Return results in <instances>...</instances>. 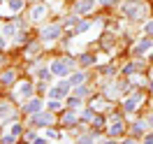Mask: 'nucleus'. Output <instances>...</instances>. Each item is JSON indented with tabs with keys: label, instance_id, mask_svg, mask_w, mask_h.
<instances>
[{
	"label": "nucleus",
	"instance_id": "f03ea898",
	"mask_svg": "<svg viewBox=\"0 0 153 144\" xmlns=\"http://www.w3.org/2000/svg\"><path fill=\"white\" fill-rule=\"evenodd\" d=\"M58 35H60V28H58V26H51V28L42 30V37L44 40H53V37H58Z\"/></svg>",
	"mask_w": 153,
	"mask_h": 144
},
{
	"label": "nucleus",
	"instance_id": "f8f14e48",
	"mask_svg": "<svg viewBox=\"0 0 153 144\" xmlns=\"http://www.w3.org/2000/svg\"><path fill=\"white\" fill-rule=\"evenodd\" d=\"M137 102H139V96H134L132 100H128V102H125V109H134V107H137Z\"/></svg>",
	"mask_w": 153,
	"mask_h": 144
},
{
	"label": "nucleus",
	"instance_id": "9d476101",
	"mask_svg": "<svg viewBox=\"0 0 153 144\" xmlns=\"http://www.w3.org/2000/svg\"><path fill=\"white\" fill-rule=\"evenodd\" d=\"M42 14H44V7H35V10H33V21H37V19H42Z\"/></svg>",
	"mask_w": 153,
	"mask_h": 144
},
{
	"label": "nucleus",
	"instance_id": "f3484780",
	"mask_svg": "<svg viewBox=\"0 0 153 144\" xmlns=\"http://www.w3.org/2000/svg\"><path fill=\"white\" fill-rule=\"evenodd\" d=\"M144 144H153V137H146V142Z\"/></svg>",
	"mask_w": 153,
	"mask_h": 144
},
{
	"label": "nucleus",
	"instance_id": "0eeeda50",
	"mask_svg": "<svg viewBox=\"0 0 153 144\" xmlns=\"http://www.w3.org/2000/svg\"><path fill=\"white\" fill-rule=\"evenodd\" d=\"M21 7H23V0H12V2H10V10L12 12H19Z\"/></svg>",
	"mask_w": 153,
	"mask_h": 144
},
{
	"label": "nucleus",
	"instance_id": "6e6552de",
	"mask_svg": "<svg viewBox=\"0 0 153 144\" xmlns=\"http://www.w3.org/2000/svg\"><path fill=\"white\" fill-rule=\"evenodd\" d=\"M12 114V109H10V105H0V119H7V116Z\"/></svg>",
	"mask_w": 153,
	"mask_h": 144
},
{
	"label": "nucleus",
	"instance_id": "9b49d317",
	"mask_svg": "<svg viewBox=\"0 0 153 144\" xmlns=\"http://www.w3.org/2000/svg\"><path fill=\"white\" fill-rule=\"evenodd\" d=\"M39 107H42V102H37V100H33L28 107H26V112H37Z\"/></svg>",
	"mask_w": 153,
	"mask_h": 144
},
{
	"label": "nucleus",
	"instance_id": "a211bd4d",
	"mask_svg": "<svg viewBox=\"0 0 153 144\" xmlns=\"http://www.w3.org/2000/svg\"><path fill=\"white\" fill-rule=\"evenodd\" d=\"M5 47V37H0V49Z\"/></svg>",
	"mask_w": 153,
	"mask_h": 144
},
{
	"label": "nucleus",
	"instance_id": "1a4fd4ad",
	"mask_svg": "<svg viewBox=\"0 0 153 144\" xmlns=\"http://www.w3.org/2000/svg\"><path fill=\"white\" fill-rule=\"evenodd\" d=\"M2 84H12V79H14V72H12V70H7V72H5V75H2Z\"/></svg>",
	"mask_w": 153,
	"mask_h": 144
},
{
	"label": "nucleus",
	"instance_id": "7ed1b4c3",
	"mask_svg": "<svg viewBox=\"0 0 153 144\" xmlns=\"http://www.w3.org/2000/svg\"><path fill=\"white\" fill-rule=\"evenodd\" d=\"M67 88H70V84H67V81H63L58 88H53V91H51V98H60L63 93H67Z\"/></svg>",
	"mask_w": 153,
	"mask_h": 144
},
{
	"label": "nucleus",
	"instance_id": "39448f33",
	"mask_svg": "<svg viewBox=\"0 0 153 144\" xmlns=\"http://www.w3.org/2000/svg\"><path fill=\"white\" fill-rule=\"evenodd\" d=\"M51 70H53V72H56V75H65L67 72V63H53V65H51Z\"/></svg>",
	"mask_w": 153,
	"mask_h": 144
},
{
	"label": "nucleus",
	"instance_id": "aec40b11",
	"mask_svg": "<svg viewBox=\"0 0 153 144\" xmlns=\"http://www.w3.org/2000/svg\"><path fill=\"white\" fill-rule=\"evenodd\" d=\"M149 123H151V125H153V116H151V119H149Z\"/></svg>",
	"mask_w": 153,
	"mask_h": 144
},
{
	"label": "nucleus",
	"instance_id": "423d86ee",
	"mask_svg": "<svg viewBox=\"0 0 153 144\" xmlns=\"http://www.w3.org/2000/svg\"><path fill=\"white\" fill-rule=\"evenodd\" d=\"M30 91H33V88H30V84H23V86H19V96L28 98V96H30Z\"/></svg>",
	"mask_w": 153,
	"mask_h": 144
},
{
	"label": "nucleus",
	"instance_id": "2eb2a0df",
	"mask_svg": "<svg viewBox=\"0 0 153 144\" xmlns=\"http://www.w3.org/2000/svg\"><path fill=\"white\" fill-rule=\"evenodd\" d=\"M88 63H93V58L91 56H81V65H88Z\"/></svg>",
	"mask_w": 153,
	"mask_h": 144
},
{
	"label": "nucleus",
	"instance_id": "ddd939ff",
	"mask_svg": "<svg viewBox=\"0 0 153 144\" xmlns=\"http://www.w3.org/2000/svg\"><path fill=\"white\" fill-rule=\"evenodd\" d=\"M81 81H84V72H76L74 77H72V81H70V84H81Z\"/></svg>",
	"mask_w": 153,
	"mask_h": 144
},
{
	"label": "nucleus",
	"instance_id": "6ab92c4d",
	"mask_svg": "<svg viewBox=\"0 0 153 144\" xmlns=\"http://www.w3.org/2000/svg\"><path fill=\"white\" fill-rule=\"evenodd\" d=\"M35 144H47V142H44V140H35Z\"/></svg>",
	"mask_w": 153,
	"mask_h": 144
},
{
	"label": "nucleus",
	"instance_id": "412c9836",
	"mask_svg": "<svg viewBox=\"0 0 153 144\" xmlns=\"http://www.w3.org/2000/svg\"><path fill=\"white\" fill-rule=\"evenodd\" d=\"M125 144H134V142H125Z\"/></svg>",
	"mask_w": 153,
	"mask_h": 144
},
{
	"label": "nucleus",
	"instance_id": "f257e3e1",
	"mask_svg": "<svg viewBox=\"0 0 153 144\" xmlns=\"http://www.w3.org/2000/svg\"><path fill=\"white\" fill-rule=\"evenodd\" d=\"M91 10H93V0H81V2L74 7L76 14H86V12H91Z\"/></svg>",
	"mask_w": 153,
	"mask_h": 144
},
{
	"label": "nucleus",
	"instance_id": "dca6fc26",
	"mask_svg": "<svg viewBox=\"0 0 153 144\" xmlns=\"http://www.w3.org/2000/svg\"><path fill=\"white\" fill-rule=\"evenodd\" d=\"M146 33H149V35H153V23H149V26H146Z\"/></svg>",
	"mask_w": 153,
	"mask_h": 144
},
{
	"label": "nucleus",
	"instance_id": "20e7f679",
	"mask_svg": "<svg viewBox=\"0 0 153 144\" xmlns=\"http://www.w3.org/2000/svg\"><path fill=\"white\" fill-rule=\"evenodd\" d=\"M51 121H53V116H51V114H42V116H35V123H39V125H49V123H51Z\"/></svg>",
	"mask_w": 153,
	"mask_h": 144
},
{
	"label": "nucleus",
	"instance_id": "4468645a",
	"mask_svg": "<svg viewBox=\"0 0 153 144\" xmlns=\"http://www.w3.org/2000/svg\"><path fill=\"white\" fill-rule=\"evenodd\" d=\"M121 130H123V125H121V123H116V125H111V135H118V133H121Z\"/></svg>",
	"mask_w": 153,
	"mask_h": 144
}]
</instances>
